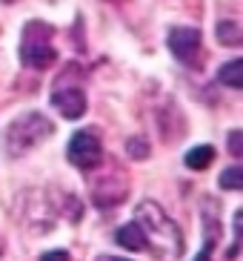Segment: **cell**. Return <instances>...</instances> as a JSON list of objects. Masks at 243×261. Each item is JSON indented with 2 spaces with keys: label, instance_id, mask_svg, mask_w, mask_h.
I'll return each mask as SVG.
<instances>
[{
  "label": "cell",
  "instance_id": "1",
  "mask_svg": "<svg viewBox=\"0 0 243 261\" xmlns=\"http://www.w3.org/2000/svg\"><path fill=\"white\" fill-rule=\"evenodd\" d=\"M17 218L29 232H49L60 218L77 224L83 218V204L63 190H23L17 198Z\"/></svg>",
  "mask_w": 243,
  "mask_h": 261
},
{
  "label": "cell",
  "instance_id": "2",
  "mask_svg": "<svg viewBox=\"0 0 243 261\" xmlns=\"http://www.w3.org/2000/svg\"><path fill=\"white\" fill-rule=\"evenodd\" d=\"M135 221L146 236V250L155 258H180L183 255V232L158 201H140L135 207Z\"/></svg>",
  "mask_w": 243,
  "mask_h": 261
},
{
  "label": "cell",
  "instance_id": "3",
  "mask_svg": "<svg viewBox=\"0 0 243 261\" xmlns=\"http://www.w3.org/2000/svg\"><path fill=\"white\" fill-rule=\"evenodd\" d=\"M54 123L40 112H23L3 129V152L9 158H23L38 149L46 138H52Z\"/></svg>",
  "mask_w": 243,
  "mask_h": 261
},
{
  "label": "cell",
  "instance_id": "4",
  "mask_svg": "<svg viewBox=\"0 0 243 261\" xmlns=\"http://www.w3.org/2000/svg\"><path fill=\"white\" fill-rule=\"evenodd\" d=\"M54 26L46 20H29L20 32V63L29 69H46L57 61V49H54Z\"/></svg>",
  "mask_w": 243,
  "mask_h": 261
},
{
  "label": "cell",
  "instance_id": "5",
  "mask_svg": "<svg viewBox=\"0 0 243 261\" xmlns=\"http://www.w3.org/2000/svg\"><path fill=\"white\" fill-rule=\"evenodd\" d=\"M129 195V175L126 169L117 164H109L92 178V201L100 210H112L117 207L123 198Z\"/></svg>",
  "mask_w": 243,
  "mask_h": 261
},
{
  "label": "cell",
  "instance_id": "6",
  "mask_svg": "<svg viewBox=\"0 0 243 261\" xmlns=\"http://www.w3.org/2000/svg\"><path fill=\"white\" fill-rule=\"evenodd\" d=\"M66 158L72 167L83 169V172H92L103 164V144L95 132L83 129V132H75L72 141L66 146Z\"/></svg>",
  "mask_w": 243,
  "mask_h": 261
},
{
  "label": "cell",
  "instance_id": "7",
  "mask_svg": "<svg viewBox=\"0 0 243 261\" xmlns=\"http://www.w3.org/2000/svg\"><path fill=\"white\" fill-rule=\"evenodd\" d=\"M166 46L183 66H200V29H195V26H175L169 32Z\"/></svg>",
  "mask_w": 243,
  "mask_h": 261
},
{
  "label": "cell",
  "instance_id": "8",
  "mask_svg": "<svg viewBox=\"0 0 243 261\" xmlns=\"http://www.w3.org/2000/svg\"><path fill=\"white\" fill-rule=\"evenodd\" d=\"M52 107L57 109L66 121H77V118H83L89 103H86V92L80 86H60V89L52 92Z\"/></svg>",
  "mask_w": 243,
  "mask_h": 261
},
{
  "label": "cell",
  "instance_id": "9",
  "mask_svg": "<svg viewBox=\"0 0 243 261\" xmlns=\"http://www.w3.org/2000/svg\"><path fill=\"white\" fill-rule=\"evenodd\" d=\"M114 241H117L123 250H129V253L146 250V236H143V230H140L137 221H129V224H123V227H117V230H114Z\"/></svg>",
  "mask_w": 243,
  "mask_h": 261
},
{
  "label": "cell",
  "instance_id": "10",
  "mask_svg": "<svg viewBox=\"0 0 243 261\" xmlns=\"http://www.w3.org/2000/svg\"><path fill=\"white\" fill-rule=\"evenodd\" d=\"M186 167L189 169H195V172H200V169H206V167H212V161H215V149L209 144H198V146H192L189 152H186Z\"/></svg>",
  "mask_w": 243,
  "mask_h": 261
},
{
  "label": "cell",
  "instance_id": "11",
  "mask_svg": "<svg viewBox=\"0 0 243 261\" xmlns=\"http://www.w3.org/2000/svg\"><path fill=\"white\" fill-rule=\"evenodd\" d=\"M218 81L226 86H232V89H240L243 86V61L240 58H232V61H226L218 69Z\"/></svg>",
  "mask_w": 243,
  "mask_h": 261
},
{
  "label": "cell",
  "instance_id": "12",
  "mask_svg": "<svg viewBox=\"0 0 243 261\" xmlns=\"http://www.w3.org/2000/svg\"><path fill=\"white\" fill-rule=\"evenodd\" d=\"M215 32H218V40H221L223 46H240L243 43V29L235 20H221V23L215 26Z\"/></svg>",
  "mask_w": 243,
  "mask_h": 261
},
{
  "label": "cell",
  "instance_id": "13",
  "mask_svg": "<svg viewBox=\"0 0 243 261\" xmlns=\"http://www.w3.org/2000/svg\"><path fill=\"white\" fill-rule=\"evenodd\" d=\"M221 190H229V192H237V190H243V167H229V169H223L221 172Z\"/></svg>",
  "mask_w": 243,
  "mask_h": 261
},
{
  "label": "cell",
  "instance_id": "14",
  "mask_svg": "<svg viewBox=\"0 0 243 261\" xmlns=\"http://www.w3.org/2000/svg\"><path fill=\"white\" fill-rule=\"evenodd\" d=\"M126 152L132 158H137V161H143V158H149V144L143 138H129L126 141Z\"/></svg>",
  "mask_w": 243,
  "mask_h": 261
},
{
  "label": "cell",
  "instance_id": "15",
  "mask_svg": "<svg viewBox=\"0 0 243 261\" xmlns=\"http://www.w3.org/2000/svg\"><path fill=\"white\" fill-rule=\"evenodd\" d=\"M229 152L235 155V158H240V155H243V132L240 129L229 132Z\"/></svg>",
  "mask_w": 243,
  "mask_h": 261
},
{
  "label": "cell",
  "instance_id": "16",
  "mask_svg": "<svg viewBox=\"0 0 243 261\" xmlns=\"http://www.w3.org/2000/svg\"><path fill=\"white\" fill-rule=\"evenodd\" d=\"M38 261H72V255H69L66 250H49V253H43Z\"/></svg>",
  "mask_w": 243,
  "mask_h": 261
},
{
  "label": "cell",
  "instance_id": "17",
  "mask_svg": "<svg viewBox=\"0 0 243 261\" xmlns=\"http://www.w3.org/2000/svg\"><path fill=\"white\" fill-rule=\"evenodd\" d=\"M103 261H129V258H117V255H106Z\"/></svg>",
  "mask_w": 243,
  "mask_h": 261
},
{
  "label": "cell",
  "instance_id": "18",
  "mask_svg": "<svg viewBox=\"0 0 243 261\" xmlns=\"http://www.w3.org/2000/svg\"><path fill=\"white\" fill-rule=\"evenodd\" d=\"M0 3H17V0H0Z\"/></svg>",
  "mask_w": 243,
  "mask_h": 261
},
{
  "label": "cell",
  "instance_id": "19",
  "mask_svg": "<svg viewBox=\"0 0 243 261\" xmlns=\"http://www.w3.org/2000/svg\"><path fill=\"white\" fill-rule=\"evenodd\" d=\"M0 255H3V238H0Z\"/></svg>",
  "mask_w": 243,
  "mask_h": 261
}]
</instances>
